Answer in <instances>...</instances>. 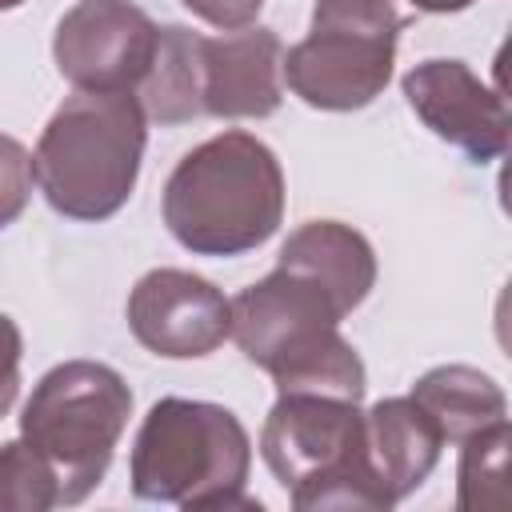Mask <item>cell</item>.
I'll return each mask as SVG.
<instances>
[{"mask_svg": "<svg viewBox=\"0 0 512 512\" xmlns=\"http://www.w3.org/2000/svg\"><path fill=\"white\" fill-rule=\"evenodd\" d=\"M156 36L160 28L132 0H80L60 16L52 56L76 92H136Z\"/></svg>", "mask_w": 512, "mask_h": 512, "instance_id": "ba28073f", "label": "cell"}, {"mask_svg": "<svg viewBox=\"0 0 512 512\" xmlns=\"http://www.w3.org/2000/svg\"><path fill=\"white\" fill-rule=\"evenodd\" d=\"M284 44L272 28L200 36V116L264 120L280 108Z\"/></svg>", "mask_w": 512, "mask_h": 512, "instance_id": "8fae6325", "label": "cell"}, {"mask_svg": "<svg viewBox=\"0 0 512 512\" xmlns=\"http://www.w3.org/2000/svg\"><path fill=\"white\" fill-rule=\"evenodd\" d=\"M164 224L192 256H244L284 220V172L252 132L228 128L180 156L164 180Z\"/></svg>", "mask_w": 512, "mask_h": 512, "instance_id": "6da1fadb", "label": "cell"}, {"mask_svg": "<svg viewBox=\"0 0 512 512\" xmlns=\"http://www.w3.org/2000/svg\"><path fill=\"white\" fill-rule=\"evenodd\" d=\"M192 16H200L204 24H212V28H220V32H236V28H248L256 16H260V8H264V0H180Z\"/></svg>", "mask_w": 512, "mask_h": 512, "instance_id": "ffe728a7", "label": "cell"}, {"mask_svg": "<svg viewBox=\"0 0 512 512\" xmlns=\"http://www.w3.org/2000/svg\"><path fill=\"white\" fill-rule=\"evenodd\" d=\"M252 440L236 412L212 400L164 396L148 408L132 440V496L148 504H176L188 512L204 508H252L248 488Z\"/></svg>", "mask_w": 512, "mask_h": 512, "instance_id": "277c9868", "label": "cell"}, {"mask_svg": "<svg viewBox=\"0 0 512 512\" xmlns=\"http://www.w3.org/2000/svg\"><path fill=\"white\" fill-rule=\"evenodd\" d=\"M404 24L392 0H316L312 28L284 52L280 76L308 108H368L392 80Z\"/></svg>", "mask_w": 512, "mask_h": 512, "instance_id": "52a82bcc", "label": "cell"}, {"mask_svg": "<svg viewBox=\"0 0 512 512\" xmlns=\"http://www.w3.org/2000/svg\"><path fill=\"white\" fill-rule=\"evenodd\" d=\"M228 316V336L272 376L276 392H320L344 400L364 396V360L340 336L344 316L312 280L272 268L264 280L228 300Z\"/></svg>", "mask_w": 512, "mask_h": 512, "instance_id": "7a4b0ae2", "label": "cell"}, {"mask_svg": "<svg viewBox=\"0 0 512 512\" xmlns=\"http://www.w3.org/2000/svg\"><path fill=\"white\" fill-rule=\"evenodd\" d=\"M24 0H0V12H12V8H20Z\"/></svg>", "mask_w": 512, "mask_h": 512, "instance_id": "7402d4cb", "label": "cell"}, {"mask_svg": "<svg viewBox=\"0 0 512 512\" xmlns=\"http://www.w3.org/2000/svg\"><path fill=\"white\" fill-rule=\"evenodd\" d=\"M428 416L432 424L440 428L444 444H460L464 436L496 424V420H508V396L504 388L472 368V364H440V368H428L412 392H408Z\"/></svg>", "mask_w": 512, "mask_h": 512, "instance_id": "5bb4252c", "label": "cell"}, {"mask_svg": "<svg viewBox=\"0 0 512 512\" xmlns=\"http://www.w3.org/2000/svg\"><path fill=\"white\" fill-rule=\"evenodd\" d=\"M260 456L300 512L392 508L368 456L360 400L280 392L260 428Z\"/></svg>", "mask_w": 512, "mask_h": 512, "instance_id": "5b68a950", "label": "cell"}, {"mask_svg": "<svg viewBox=\"0 0 512 512\" xmlns=\"http://www.w3.org/2000/svg\"><path fill=\"white\" fill-rule=\"evenodd\" d=\"M32 196V156L20 140L0 132V228H8Z\"/></svg>", "mask_w": 512, "mask_h": 512, "instance_id": "ac0fdd59", "label": "cell"}, {"mask_svg": "<svg viewBox=\"0 0 512 512\" xmlns=\"http://www.w3.org/2000/svg\"><path fill=\"white\" fill-rule=\"evenodd\" d=\"M420 124L456 144L472 164H492L508 148V104L464 60H420L400 80Z\"/></svg>", "mask_w": 512, "mask_h": 512, "instance_id": "30bf717a", "label": "cell"}, {"mask_svg": "<svg viewBox=\"0 0 512 512\" xmlns=\"http://www.w3.org/2000/svg\"><path fill=\"white\" fill-rule=\"evenodd\" d=\"M20 356H24V336L16 320L0 312V420L8 416L20 392Z\"/></svg>", "mask_w": 512, "mask_h": 512, "instance_id": "d6986e66", "label": "cell"}, {"mask_svg": "<svg viewBox=\"0 0 512 512\" xmlns=\"http://www.w3.org/2000/svg\"><path fill=\"white\" fill-rule=\"evenodd\" d=\"M136 100L156 124H184L200 116V32L164 24L156 56L136 88Z\"/></svg>", "mask_w": 512, "mask_h": 512, "instance_id": "9a60e30c", "label": "cell"}, {"mask_svg": "<svg viewBox=\"0 0 512 512\" xmlns=\"http://www.w3.org/2000/svg\"><path fill=\"white\" fill-rule=\"evenodd\" d=\"M276 268H288L304 280H312L340 316L356 312L372 284H376V252L372 244L340 220H308L296 232H288Z\"/></svg>", "mask_w": 512, "mask_h": 512, "instance_id": "7c38bea8", "label": "cell"}, {"mask_svg": "<svg viewBox=\"0 0 512 512\" xmlns=\"http://www.w3.org/2000/svg\"><path fill=\"white\" fill-rule=\"evenodd\" d=\"M60 508L56 472L24 440L0 444V512H48Z\"/></svg>", "mask_w": 512, "mask_h": 512, "instance_id": "e0dca14e", "label": "cell"}, {"mask_svg": "<svg viewBox=\"0 0 512 512\" xmlns=\"http://www.w3.org/2000/svg\"><path fill=\"white\" fill-rule=\"evenodd\" d=\"M508 444H512L508 420H496V424L460 440V464H456V508L460 512L504 508V500H508V488H504Z\"/></svg>", "mask_w": 512, "mask_h": 512, "instance_id": "2e32d148", "label": "cell"}, {"mask_svg": "<svg viewBox=\"0 0 512 512\" xmlns=\"http://www.w3.org/2000/svg\"><path fill=\"white\" fill-rule=\"evenodd\" d=\"M128 416L132 388L100 360H64L36 380L20 412V440L56 472L60 504H80L100 488Z\"/></svg>", "mask_w": 512, "mask_h": 512, "instance_id": "8992f818", "label": "cell"}, {"mask_svg": "<svg viewBox=\"0 0 512 512\" xmlns=\"http://www.w3.org/2000/svg\"><path fill=\"white\" fill-rule=\"evenodd\" d=\"M228 324V296L188 268H152L128 292L132 336L164 360L216 352L228 340Z\"/></svg>", "mask_w": 512, "mask_h": 512, "instance_id": "9c48e42d", "label": "cell"}, {"mask_svg": "<svg viewBox=\"0 0 512 512\" xmlns=\"http://www.w3.org/2000/svg\"><path fill=\"white\" fill-rule=\"evenodd\" d=\"M148 116L136 92H72L44 124L32 152V180L68 220L116 216L140 176Z\"/></svg>", "mask_w": 512, "mask_h": 512, "instance_id": "3957f363", "label": "cell"}, {"mask_svg": "<svg viewBox=\"0 0 512 512\" xmlns=\"http://www.w3.org/2000/svg\"><path fill=\"white\" fill-rule=\"evenodd\" d=\"M420 12H460V8H468V4H476V0H412Z\"/></svg>", "mask_w": 512, "mask_h": 512, "instance_id": "44dd1931", "label": "cell"}, {"mask_svg": "<svg viewBox=\"0 0 512 512\" xmlns=\"http://www.w3.org/2000/svg\"><path fill=\"white\" fill-rule=\"evenodd\" d=\"M364 440H368L372 468H376L384 492L392 496V504L412 496L432 476L440 448H444L440 428L412 396L376 400L364 412Z\"/></svg>", "mask_w": 512, "mask_h": 512, "instance_id": "4fadbf2b", "label": "cell"}]
</instances>
